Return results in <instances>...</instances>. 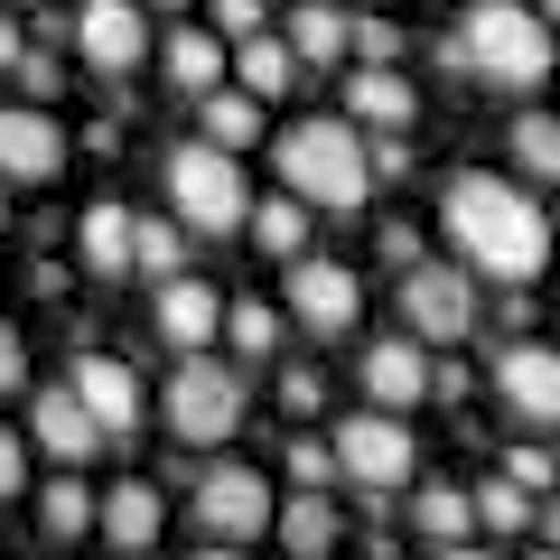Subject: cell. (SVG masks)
I'll return each instance as SVG.
<instances>
[{
  "label": "cell",
  "instance_id": "obj_6",
  "mask_svg": "<svg viewBox=\"0 0 560 560\" xmlns=\"http://www.w3.org/2000/svg\"><path fill=\"white\" fill-rule=\"evenodd\" d=\"M187 504H197V533L215 541V551H243L253 533H271V523H280V504H271V477H261V467H243V458L206 467Z\"/></svg>",
  "mask_w": 560,
  "mask_h": 560
},
{
  "label": "cell",
  "instance_id": "obj_48",
  "mask_svg": "<svg viewBox=\"0 0 560 560\" xmlns=\"http://www.w3.org/2000/svg\"><path fill=\"white\" fill-rule=\"evenodd\" d=\"M206 560H243V551H206Z\"/></svg>",
  "mask_w": 560,
  "mask_h": 560
},
{
  "label": "cell",
  "instance_id": "obj_45",
  "mask_svg": "<svg viewBox=\"0 0 560 560\" xmlns=\"http://www.w3.org/2000/svg\"><path fill=\"white\" fill-rule=\"evenodd\" d=\"M533 10H541V20H551V28H560V0H533Z\"/></svg>",
  "mask_w": 560,
  "mask_h": 560
},
{
  "label": "cell",
  "instance_id": "obj_17",
  "mask_svg": "<svg viewBox=\"0 0 560 560\" xmlns=\"http://www.w3.org/2000/svg\"><path fill=\"white\" fill-rule=\"evenodd\" d=\"M94 533L113 541V551H131V560H140L150 541L168 533V495H160L150 477H121V486H103V523H94Z\"/></svg>",
  "mask_w": 560,
  "mask_h": 560
},
{
  "label": "cell",
  "instance_id": "obj_44",
  "mask_svg": "<svg viewBox=\"0 0 560 560\" xmlns=\"http://www.w3.org/2000/svg\"><path fill=\"white\" fill-rule=\"evenodd\" d=\"M541 533H551V551H560V504H541Z\"/></svg>",
  "mask_w": 560,
  "mask_h": 560
},
{
  "label": "cell",
  "instance_id": "obj_27",
  "mask_svg": "<svg viewBox=\"0 0 560 560\" xmlns=\"http://www.w3.org/2000/svg\"><path fill=\"white\" fill-rule=\"evenodd\" d=\"M253 243H261L271 261H300V253H308V206L290 197V187L261 197V206H253Z\"/></svg>",
  "mask_w": 560,
  "mask_h": 560
},
{
  "label": "cell",
  "instance_id": "obj_9",
  "mask_svg": "<svg viewBox=\"0 0 560 560\" xmlns=\"http://www.w3.org/2000/svg\"><path fill=\"white\" fill-rule=\"evenodd\" d=\"M401 327L430 337V346L477 337V271L467 261H420V271H401Z\"/></svg>",
  "mask_w": 560,
  "mask_h": 560
},
{
  "label": "cell",
  "instance_id": "obj_30",
  "mask_svg": "<svg viewBox=\"0 0 560 560\" xmlns=\"http://www.w3.org/2000/svg\"><path fill=\"white\" fill-rule=\"evenodd\" d=\"M131 271H150V290L178 280L187 271V224L178 215H140V261H131Z\"/></svg>",
  "mask_w": 560,
  "mask_h": 560
},
{
  "label": "cell",
  "instance_id": "obj_28",
  "mask_svg": "<svg viewBox=\"0 0 560 560\" xmlns=\"http://www.w3.org/2000/svg\"><path fill=\"white\" fill-rule=\"evenodd\" d=\"M514 168L533 187H560V113H514Z\"/></svg>",
  "mask_w": 560,
  "mask_h": 560
},
{
  "label": "cell",
  "instance_id": "obj_42",
  "mask_svg": "<svg viewBox=\"0 0 560 560\" xmlns=\"http://www.w3.org/2000/svg\"><path fill=\"white\" fill-rule=\"evenodd\" d=\"M20 57H28V28H20V20H0V75H20Z\"/></svg>",
  "mask_w": 560,
  "mask_h": 560
},
{
  "label": "cell",
  "instance_id": "obj_47",
  "mask_svg": "<svg viewBox=\"0 0 560 560\" xmlns=\"http://www.w3.org/2000/svg\"><path fill=\"white\" fill-rule=\"evenodd\" d=\"M523 560H560V551H523Z\"/></svg>",
  "mask_w": 560,
  "mask_h": 560
},
{
  "label": "cell",
  "instance_id": "obj_2",
  "mask_svg": "<svg viewBox=\"0 0 560 560\" xmlns=\"http://www.w3.org/2000/svg\"><path fill=\"white\" fill-rule=\"evenodd\" d=\"M440 66L448 75H477V84H504V94H533L560 66V28L541 20L533 0H467L458 28L440 38Z\"/></svg>",
  "mask_w": 560,
  "mask_h": 560
},
{
  "label": "cell",
  "instance_id": "obj_16",
  "mask_svg": "<svg viewBox=\"0 0 560 560\" xmlns=\"http://www.w3.org/2000/svg\"><path fill=\"white\" fill-rule=\"evenodd\" d=\"M28 440H38L57 467H84L103 448V430H94V411H84L66 383H38V393H28Z\"/></svg>",
  "mask_w": 560,
  "mask_h": 560
},
{
  "label": "cell",
  "instance_id": "obj_34",
  "mask_svg": "<svg viewBox=\"0 0 560 560\" xmlns=\"http://www.w3.org/2000/svg\"><path fill=\"white\" fill-rule=\"evenodd\" d=\"M504 477H514L523 495H541V486H560V458H551V448H523V440H514V458H504Z\"/></svg>",
  "mask_w": 560,
  "mask_h": 560
},
{
  "label": "cell",
  "instance_id": "obj_43",
  "mask_svg": "<svg viewBox=\"0 0 560 560\" xmlns=\"http://www.w3.org/2000/svg\"><path fill=\"white\" fill-rule=\"evenodd\" d=\"M430 560H495V551H477V541H448V551H430Z\"/></svg>",
  "mask_w": 560,
  "mask_h": 560
},
{
  "label": "cell",
  "instance_id": "obj_14",
  "mask_svg": "<svg viewBox=\"0 0 560 560\" xmlns=\"http://www.w3.org/2000/svg\"><path fill=\"white\" fill-rule=\"evenodd\" d=\"M495 393L514 420H533V430H560V346H504L495 355Z\"/></svg>",
  "mask_w": 560,
  "mask_h": 560
},
{
  "label": "cell",
  "instance_id": "obj_37",
  "mask_svg": "<svg viewBox=\"0 0 560 560\" xmlns=\"http://www.w3.org/2000/svg\"><path fill=\"white\" fill-rule=\"evenodd\" d=\"M355 57H364V66H393V57H401V28H393V20H355Z\"/></svg>",
  "mask_w": 560,
  "mask_h": 560
},
{
  "label": "cell",
  "instance_id": "obj_38",
  "mask_svg": "<svg viewBox=\"0 0 560 560\" xmlns=\"http://www.w3.org/2000/svg\"><path fill=\"white\" fill-rule=\"evenodd\" d=\"M10 393H28V346H20V327H0V401Z\"/></svg>",
  "mask_w": 560,
  "mask_h": 560
},
{
  "label": "cell",
  "instance_id": "obj_13",
  "mask_svg": "<svg viewBox=\"0 0 560 560\" xmlns=\"http://www.w3.org/2000/svg\"><path fill=\"white\" fill-rule=\"evenodd\" d=\"M140 47H150V10L140 0H84L75 10V57L94 75H131Z\"/></svg>",
  "mask_w": 560,
  "mask_h": 560
},
{
  "label": "cell",
  "instance_id": "obj_3",
  "mask_svg": "<svg viewBox=\"0 0 560 560\" xmlns=\"http://www.w3.org/2000/svg\"><path fill=\"white\" fill-rule=\"evenodd\" d=\"M271 160H280V187H290L308 215H346V206H364V187H374V150H364V131L337 121V113L290 121Z\"/></svg>",
  "mask_w": 560,
  "mask_h": 560
},
{
  "label": "cell",
  "instance_id": "obj_35",
  "mask_svg": "<svg viewBox=\"0 0 560 560\" xmlns=\"http://www.w3.org/2000/svg\"><path fill=\"white\" fill-rule=\"evenodd\" d=\"M10 495H28V440L0 420V504H10Z\"/></svg>",
  "mask_w": 560,
  "mask_h": 560
},
{
  "label": "cell",
  "instance_id": "obj_8",
  "mask_svg": "<svg viewBox=\"0 0 560 560\" xmlns=\"http://www.w3.org/2000/svg\"><path fill=\"white\" fill-rule=\"evenodd\" d=\"M280 308L300 318V337H355V318H364V280L346 271V261L300 253V261H280Z\"/></svg>",
  "mask_w": 560,
  "mask_h": 560
},
{
  "label": "cell",
  "instance_id": "obj_15",
  "mask_svg": "<svg viewBox=\"0 0 560 560\" xmlns=\"http://www.w3.org/2000/svg\"><path fill=\"white\" fill-rule=\"evenodd\" d=\"M150 337H168L178 355H206V337H224V300L206 290L197 271L160 280V290H150Z\"/></svg>",
  "mask_w": 560,
  "mask_h": 560
},
{
  "label": "cell",
  "instance_id": "obj_7",
  "mask_svg": "<svg viewBox=\"0 0 560 560\" xmlns=\"http://www.w3.org/2000/svg\"><path fill=\"white\" fill-rule=\"evenodd\" d=\"M411 467H420V448H411V430L393 411H346L337 420V477L355 495H401Z\"/></svg>",
  "mask_w": 560,
  "mask_h": 560
},
{
  "label": "cell",
  "instance_id": "obj_26",
  "mask_svg": "<svg viewBox=\"0 0 560 560\" xmlns=\"http://www.w3.org/2000/svg\"><path fill=\"white\" fill-rule=\"evenodd\" d=\"M38 523H47V541H75V533L103 523V495H84V477L66 467L57 486H38Z\"/></svg>",
  "mask_w": 560,
  "mask_h": 560
},
{
  "label": "cell",
  "instance_id": "obj_1",
  "mask_svg": "<svg viewBox=\"0 0 560 560\" xmlns=\"http://www.w3.org/2000/svg\"><path fill=\"white\" fill-rule=\"evenodd\" d=\"M440 215H448V243H458L467 271L504 280V290H533L551 271V215H541L533 187L495 178V168H458L440 187Z\"/></svg>",
  "mask_w": 560,
  "mask_h": 560
},
{
  "label": "cell",
  "instance_id": "obj_5",
  "mask_svg": "<svg viewBox=\"0 0 560 560\" xmlns=\"http://www.w3.org/2000/svg\"><path fill=\"white\" fill-rule=\"evenodd\" d=\"M160 420L178 448H224L243 430V374L224 355H178L160 383Z\"/></svg>",
  "mask_w": 560,
  "mask_h": 560
},
{
  "label": "cell",
  "instance_id": "obj_25",
  "mask_svg": "<svg viewBox=\"0 0 560 560\" xmlns=\"http://www.w3.org/2000/svg\"><path fill=\"white\" fill-rule=\"evenodd\" d=\"M168 84H178V94H215L224 84V38L215 28H178V38H168Z\"/></svg>",
  "mask_w": 560,
  "mask_h": 560
},
{
  "label": "cell",
  "instance_id": "obj_31",
  "mask_svg": "<svg viewBox=\"0 0 560 560\" xmlns=\"http://www.w3.org/2000/svg\"><path fill=\"white\" fill-rule=\"evenodd\" d=\"M533 514H541V504L523 495L514 477H486V486H477V533H504V541H514V533H523Z\"/></svg>",
  "mask_w": 560,
  "mask_h": 560
},
{
  "label": "cell",
  "instance_id": "obj_21",
  "mask_svg": "<svg viewBox=\"0 0 560 560\" xmlns=\"http://www.w3.org/2000/svg\"><path fill=\"white\" fill-rule=\"evenodd\" d=\"M280 38L300 47V66H337L346 47H355V20H346L337 0H300V10H290V28H280Z\"/></svg>",
  "mask_w": 560,
  "mask_h": 560
},
{
  "label": "cell",
  "instance_id": "obj_46",
  "mask_svg": "<svg viewBox=\"0 0 560 560\" xmlns=\"http://www.w3.org/2000/svg\"><path fill=\"white\" fill-rule=\"evenodd\" d=\"M150 10H187V0H150Z\"/></svg>",
  "mask_w": 560,
  "mask_h": 560
},
{
  "label": "cell",
  "instance_id": "obj_20",
  "mask_svg": "<svg viewBox=\"0 0 560 560\" xmlns=\"http://www.w3.org/2000/svg\"><path fill=\"white\" fill-rule=\"evenodd\" d=\"M197 140H215V150H253V140H261V94H243V84L197 94Z\"/></svg>",
  "mask_w": 560,
  "mask_h": 560
},
{
  "label": "cell",
  "instance_id": "obj_23",
  "mask_svg": "<svg viewBox=\"0 0 560 560\" xmlns=\"http://www.w3.org/2000/svg\"><path fill=\"white\" fill-rule=\"evenodd\" d=\"M411 523H420L430 551H448V541L477 533V495H467V486H420V495H411Z\"/></svg>",
  "mask_w": 560,
  "mask_h": 560
},
{
  "label": "cell",
  "instance_id": "obj_18",
  "mask_svg": "<svg viewBox=\"0 0 560 560\" xmlns=\"http://www.w3.org/2000/svg\"><path fill=\"white\" fill-rule=\"evenodd\" d=\"M346 113H355V131L393 140V131L420 121V94L401 84V66H355V75H346Z\"/></svg>",
  "mask_w": 560,
  "mask_h": 560
},
{
  "label": "cell",
  "instance_id": "obj_11",
  "mask_svg": "<svg viewBox=\"0 0 560 560\" xmlns=\"http://www.w3.org/2000/svg\"><path fill=\"white\" fill-rule=\"evenodd\" d=\"M430 374H440V364L420 355V337H374L364 346V364H355V383H364V411H420V401H430Z\"/></svg>",
  "mask_w": 560,
  "mask_h": 560
},
{
  "label": "cell",
  "instance_id": "obj_41",
  "mask_svg": "<svg viewBox=\"0 0 560 560\" xmlns=\"http://www.w3.org/2000/svg\"><path fill=\"white\" fill-rule=\"evenodd\" d=\"M401 168H411V140H401V131L374 140V178H401Z\"/></svg>",
  "mask_w": 560,
  "mask_h": 560
},
{
  "label": "cell",
  "instance_id": "obj_4",
  "mask_svg": "<svg viewBox=\"0 0 560 560\" xmlns=\"http://www.w3.org/2000/svg\"><path fill=\"white\" fill-rule=\"evenodd\" d=\"M160 178H168V215L187 224V234H253V178H243V160L234 150H215V140H178L160 160Z\"/></svg>",
  "mask_w": 560,
  "mask_h": 560
},
{
  "label": "cell",
  "instance_id": "obj_19",
  "mask_svg": "<svg viewBox=\"0 0 560 560\" xmlns=\"http://www.w3.org/2000/svg\"><path fill=\"white\" fill-rule=\"evenodd\" d=\"M75 261H84V271H103V280H121V271L140 261V215H131V206H113V197L84 206V224H75Z\"/></svg>",
  "mask_w": 560,
  "mask_h": 560
},
{
  "label": "cell",
  "instance_id": "obj_33",
  "mask_svg": "<svg viewBox=\"0 0 560 560\" xmlns=\"http://www.w3.org/2000/svg\"><path fill=\"white\" fill-rule=\"evenodd\" d=\"M20 84H28V94H57V84H66V47H47V38H28V57H20Z\"/></svg>",
  "mask_w": 560,
  "mask_h": 560
},
{
  "label": "cell",
  "instance_id": "obj_22",
  "mask_svg": "<svg viewBox=\"0 0 560 560\" xmlns=\"http://www.w3.org/2000/svg\"><path fill=\"white\" fill-rule=\"evenodd\" d=\"M234 75H243V94L271 103V94H290L308 66H300V47H290V38H271V28H261V38H243V47H234Z\"/></svg>",
  "mask_w": 560,
  "mask_h": 560
},
{
  "label": "cell",
  "instance_id": "obj_10",
  "mask_svg": "<svg viewBox=\"0 0 560 560\" xmlns=\"http://www.w3.org/2000/svg\"><path fill=\"white\" fill-rule=\"evenodd\" d=\"M66 393L94 411L103 440H131V430H140V374H131L121 355H103V346H84V355L66 364Z\"/></svg>",
  "mask_w": 560,
  "mask_h": 560
},
{
  "label": "cell",
  "instance_id": "obj_32",
  "mask_svg": "<svg viewBox=\"0 0 560 560\" xmlns=\"http://www.w3.org/2000/svg\"><path fill=\"white\" fill-rule=\"evenodd\" d=\"M290 486H300V495L346 486V477H337V440H308V430H290Z\"/></svg>",
  "mask_w": 560,
  "mask_h": 560
},
{
  "label": "cell",
  "instance_id": "obj_12",
  "mask_svg": "<svg viewBox=\"0 0 560 560\" xmlns=\"http://www.w3.org/2000/svg\"><path fill=\"white\" fill-rule=\"evenodd\" d=\"M66 168V131L38 103H0V187H47Z\"/></svg>",
  "mask_w": 560,
  "mask_h": 560
},
{
  "label": "cell",
  "instance_id": "obj_29",
  "mask_svg": "<svg viewBox=\"0 0 560 560\" xmlns=\"http://www.w3.org/2000/svg\"><path fill=\"white\" fill-rule=\"evenodd\" d=\"M280 318H290V308H271V300H234L224 308V346H234L243 364H261L280 346Z\"/></svg>",
  "mask_w": 560,
  "mask_h": 560
},
{
  "label": "cell",
  "instance_id": "obj_24",
  "mask_svg": "<svg viewBox=\"0 0 560 560\" xmlns=\"http://www.w3.org/2000/svg\"><path fill=\"white\" fill-rule=\"evenodd\" d=\"M271 533H280L290 560H327V551H337V504H327V495H290Z\"/></svg>",
  "mask_w": 560,
  "mask_h": 560
},
{
  "label": "cell",
  "instance_id": "obj_40",
  "mask_svg": "<svg viewBox=\"0 0 560 560\" xmlns=\"http://www.w3.org/2000/svg\"><path fill=\"white\" fill-rule=\"evenodd\" d=\"M383 261H401V271H420V234H411V224H383Z\"/></svg>",
  "mask_w": 560,
  "mask_h": 560
},
{
  "label": "cell",
  "instance_id": "obj_39",
  "mask_svg": "<svg viewBox=\"0 0 560 560\" xmlns=\"http://www.w3.org/2000/svg\"><path fill=\"white\" fill-rule=\"evenodd\" d=\"M280 401H290V411H318V401H327V383L308 374V364H290V374H280Z\"/></svg>",
  "mask_w": 560,
  "mask_h": 560
},
{
  "label": "cell",
  "instance_id": "obj_36",
  "mask_svg": "<svg viewBox=\"0 0 560 560\" xmlns=\"http://www.w3.org/2000/svg\"><path fill=\"white\" fill-rule=\"evenodd\" d=\"M215 38H224V47L261 38V0H215Z\"/></svg>",
  "mask_w": 560,
  "mask_h": 560
}]
</instances>
